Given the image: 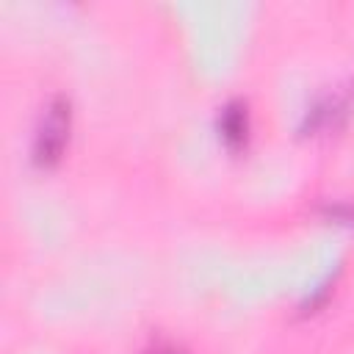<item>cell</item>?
Wrapping results in <instances>:
<instances>
[{
    "label": "cell",
    "instance_id": "1",
    "mask_svg": "<svg viewBox=\"0 0 354 354\" xmlns=\"http://www.w3.org/2000/svg\"><path fill=\"white\" fill-rule=\"evenodd\" d=\"M69 127H72L69 100L55 97L44 108L41 122L36 127V138H33V163L39 169H53L64 158V149L69 144Z\"/></svg>",
    "mask_w": 354,
    "mask_h": 354
},
{
    "label": "cell",
    "instance_id": "2",
    "mask_svg": "<svg viewBox=\"0 0 354 354\" xmlns=\"http://www.w3.org/2000/svg\"><path fill=\"white\" fill-rule=\"evenodd\" d=\"M351 108V91H340V94H332L326 100H321L310 113H307V122H304V130H329V127H337L340 119H346Z\"/></svg>",
    "mask_w": 354,
    "mask_h": 354
},
{
    "label": "cell",
    "instance_id": "4",
    "mask_svg": "<svg viewBox=\"0 0 354 354\" xmlns=\"http://www.w3.org/2000/svg\"><path fill=\"white\" fill-rule=\"evenodd\" d=\"M326 213L343 224H354V207L351 205H332V207H326Z\"/></svg>",
    "mask_w": 354,
    "mask_h": 354
},
{
    "label": "cell",
    "instance_id": "3",
    "mask_svg": "<svg viewBox=\"0 0 354 354\" xmlns=\"http://www.w3.org/2000/svg\"><path fill=\"white\" fill-rule=\"evenodd\" d=\"M218 133L224 138V144L238 152L246 147V136H249V116H246V105L243 102H230L224 105L221 116H218Z\"/></svg>",
    "mask_w": 354,
    "mask_h": 354
},
{
    "label": "cell",
    "instance_id": "5",
    "mask_svg": "<svg viewBox=\"0 0 354 354\" xmlns=\"http://www.w3.org/2000/svg\"><path fill=\"white\" fill-rule=\"evenodd\" d=\"M147 354H177L174 348H152V351H147Z\"/></svg>",
    "mask_w": 354,
    "mask_h": 354
}]
</instances>
